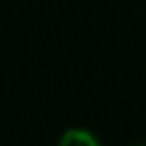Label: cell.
Masks as SVG:
<instances>
[{
  "label": "cell",
  "instance_id": "1",
  "mask_svg": "<svg viewBox=\"0 0 146 146\" xmlns=\"http://www.w3.org/2000/svg\"><path fill=\"white\" fill-rule=\"evenodd\" d=\"M60 146H100V141L87 130H68L60 138Z\"/></svg>",
  "mask_w": 146,
  "mask_h": 146
},
{
  "label": "cell",
  "instance_id": "2",
  "mask_svg": "<svg viewBox=\"0 0 146 146\" xmlns=\"http://www.w3.org/2000/svg\"><path fill=\"white\" fill-rule=\"evenodd\" d=\"M130 146H146V141H135V143H130Z\"/></svg>",
  "mask_w": 146,
  "mask_h": 146
}]
</instances>
